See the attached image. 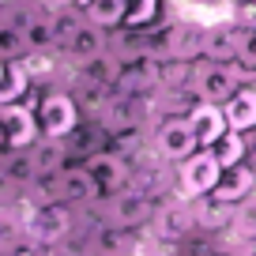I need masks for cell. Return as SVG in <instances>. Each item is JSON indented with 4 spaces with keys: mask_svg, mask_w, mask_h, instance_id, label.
<instances>
[{
    "mask_svg": "<svg viewBox=\"0 0 256 256\" xmlns=\"http://www.w3.org/2000/svg\"><path fill=\"white\" fill-rule=\"evenodd\" d=\"M245 80H256L248 68H241L238 60L222 64V60H196V76H192V94L196 102H211V106H226L241 87H248Z\"/></svg>",
    "mask_w": 256,
    "mask_h": 256,
    "instance_id": "cell-1",
    "label": "cell"
},
{
    "mask_svg": "<svg viewBox=\"0 0 256 256\" xmlns=\"http://www.w3.org/2000/svg\"><path fill=\"white\" fill-rule=\"evenodd\" d=\"M38 120H42V136L49 140H68L80 128V102L68 90H49L38 102Z\"/></svg>",
    "mask_w": 256,
    "mask_h": 256,
    "instance_id": "cell-2",
    "label": "cell"
},
{
    "mask_svg": "<svg viewBox=\"0 0 256 256\" xmlns=\"http://www.w3.org/2000/svg\"><path fill=\"white\" fill-rule=\"evenodd\" d=\"M0 124H4V147L8 151H26L42 140V120L30 102L0 106Z\"/></svg>",
    "mask_w": 256,
    "mask_h": 256,
    "instance_id": "cell-3",
    "label": "cell"
},
{
    "mask_svg": "<svg viewBox=\"0 0 256 256\" xmlns=\"http://www.w3.org/2000/svg\"><path fill=\"white\" fill-rule=\"evenodd\" d=\"M222 162H218L215 151H196L188 162H181V196L184 200H200V196H211L222 181Z\"/></svg>",
    "mask_w": 256,
    "mask_h": 256,
    "instance_id": "cell-4",
    "label": "cell"
},
{
    "mask_svg": "<svg viewBox=\"0 0 256 256\" xmlns=\"http://www.w3.org/2000/svg\"><path fill=\"white\" fill-rule=\"evenodd\" d=\"M154 147H158V154L170 158V162H188L196 151H204L196 132H192V124H188V117H166L162 120L158 136H154Z\"/></svg>",
    "mask_w": 256,
    "mask_h": 256,
    "instance_id": "cell-5",
    "label": "cell"
},
{
    "mask_svg": "<svg viewBox=\"0 0 256 256\" xmlns=\"http://www.w3.org/2000/svg\"><path fill=\"white\" fill-rule=\"evenodd\" d=\"M83 166H87L90 177L98 181L102 196H117V192L128 188V177H132V170H128V158H124L120 151H98V154H90Z\"/></svg>",
    "mask_w": 256,
    "mask_h": 256,
    "instance_id": "cell-6",
    "label": "cell"
},
{
    "mask_svg": "<svg viewBox=\"0 0 256 256\" xmlns=\"http://www.w3.org/2000/svg\"><path fill=\"white\" fill-rule=\"evenodd\" d=\"M68 230H72V218H68V211H64L60 204L38 208L30 218H26V226H23V234L34 241V245H56Z\"/></svg>",
    "mask_w": 256,
    "mask_h": 256,
    "instance_id": "cell-7",
    "label": "cell"
},
{
    "mask_svg": "<svg viewBox=\"0 0 256 256\" xmlns=\"http://www.w3.org/2000/svg\"><path fill=\"white\" fill-rule=\"evenodd\" d=\"M184 117H188V124H192V132H196V140H200L204 151H211V147H215L218 140L230 132V120H226V110H222V106L196 102Z\"/></svg>",
    "mask_w": 256,
    "mask_h": 256,
    "instance_id": "cell-8",
    "label": "cell"
},
{
    "mask_svg": "<svg viewBox=\"0 0 256 256\" xmlns=\"http://www.w3.org/2000/svg\"><path fill=\"white\" fill-rule=\"evenodd\" d=\"M154 215L151 200H147L140 188H124L117 196H110V226L113 230H128V226H140Z\"/></svg>",
    "mask_w": 256,
    "mask_h": 256,
    "instance_id": "cell-9",
    "label": "cell"
},
{
    "mask_svg": "<svg viewBox=\"0 0 256 256\" xmlns=\"http://www.w3.org/2000/svg\"><path fill=\"white\" fill-rule=\"evenodd\" d=\"M204 34H208V26L174 23L170 30H162V53L174 56V60H200L204 56Z\"/></svg>",
    "mask_w": 256,
    "mask_h": 256,
    "instance_id": "cell-10",
    "label": "cell"
},
{
    "mask_svg": "<svg viewBox=\"0 0 256 256\" xmlns=\"http://www.w3.org/2000/svg\"><path fill=\"white\" fill-rule=\"evenodd\" d=\"M241 42H245V26L241 23H215V26H208V34H204V56L208 60H222V64H230V60H238L241 56Z\"/></svg>",
    "mask_w": 256,
    "mask_h": 256,
    "instance_id": "cell-11",
    "label": "cell"
},
{
    "mask_svg": "<svg viewBox=\"0 0 256 256\" xmlns=\"http://www.w3.org/2000/svg\"><path fill=\"white\" fill-rule=\"evenodd\" d=\"M60 49H64L68 56H72L76 64H83V60H90V56H102V53H110V30H102L98 23L83 19V23L72 30V38L64 42Z\"/></svg>",
    "mask_w": 256,
    "mask_h": 256,
    "instance_id": "cell-12",
    "label": "cell"
},
{
    "mask_svg": "<svg viewBox=\"0 0 256 256\" xmlns=\"http://www.w3.org/2000/svg\"><path fill=\"white\" fill-rule=\"evenodd\" d=\"M8 23V19H4ZM16 26H23V34H26V46H30V56L34 53H53L56 46H60V38H56V16L53 12H30L26 19H19Z\"/></svg>",
    "mask_w": 256,
    "mask_h": 256,
    "instance_id": "cell-13",
    "label": "cell"
},
{
    "mask_svg": "<svg viewBox=\"0 0 256 256\" xmlns=\"http://www.w3.org/2000/svg\"><path fill=\"white\" fill-rule=\"evenodd\" d=\"M256 188V170L248 166V162H241V166H234V170H226L222 174V181H218V188L211 192V200L215 204H238V200H245L248 192Z\"/></svg>",
    "mask_w": 256,
    "mask_h": 256,
    "instance_id": "cell-14",
    "label": "cell"
},
{
    "mask_svg": "<svg viewBox=\"0 0 256 256\" xmlns=\"http://www.w3.org/2000/svg\"><path fill=\"white\" fill-rule=\"evenodd\" d=\"M222 110H226V120H230V132L248 136V132L256 128V83L252 87H241Z\"/></svg>",
    "mask_w": 256,
    "mask_h": 256,
    "instance_id": "cell-15",
    "label": "cell"
},
{
    "mask_svg": "<svg viewBox=\"0 0 256 256\" xmlns=\"http://www.w3.org/2000/svg\"><path fill=\"white\" fill-rule=\"evenodd\" d=\"M64 158H68V140H49L42 136L38 144L30 147V162H34V174L38 177H53L64 170Z\"/></svg>",
    "mask_w": 256,
    "mask_h": 256,
    "instance_id": "cell-16",
    "label": "cell"
},
{
    "mask_svg": "<svg viewBox=\"0 0 256 256\" xmlns=\"http://www.w3.org/2000/svg\"><path fill=\"white\" fill-rule=\"evenodd\" d=\"M60 188H64V204H87L94 196H102V188H98V181L90 177L87 166H64Z\"/></svg>",
    "mask_w": 256,
    "mask_h": 256,
    "instance_id": "cell-17",
    "label": "cell"
},
{
    "mask_svg": "<svg viewBox=\"0 0 256 256\" xmlns=\"http://www.w3.org/2000/svg\"><path fill=\"white\" fill-rule=\"evenodd\" d=\"M30 68L26 60H4V80H0V106H12V102H23L30 94Z\"/></svg>",
    "mask_w": 256,
    "mask_h": 256,
    "instance_id": "cell-18",
    "label": "cell"
},
{
    "mask_svg": "<svg viewBox=\"0 0 256 256\" xmlns=\"http://www.w3.org/2000/svg\"><path fill=\"white\" fill-rule=\"evenodd\" d=\"M128 4H132V0H94V4H90L83 16H87L90 23H98L102 30H113V26H124Z\"/></svg>",
    "mask_w": 256,
    "mask_h": 256,
    "instance_id": "cell-19",
    "label": "cell"
},
{
    "mask_svg": "<svg viewBox=\"0 0 256 256\" xmlns=\"http://www.w3.org/2000/svg\"><path fill=\"white\" fill-rule=\"evenodd\" d=\"M0 56H4V60H26V56H30L23 26H16V23L0 26Z\"/></svg>",
    "mask_w": 256,
    "mask_h": 256,
    "instance_id": "cell-20",
    "label": "cell"
},
{
    "mask_svg": "<svg viewBox=\"0 0 256 256\" xmlns=\"http://www.w3.org/2000/svg\"><path fill=\"white\" fill-rule=\"evenodd\" d=\"M158 16H162V0H132V4H128L124 30H144V26H151Z\"/></svg>",
    "mask_w": 256,
    "mask_h": 256,
    "instance_id": "cell-21",
    "label": "cell"
},
{
    "mask_svg": "<svg viewBox=\"0 0 256 256\" xmlns=\"http://www.w3.org/2000/svg\"><path fill=\"white\" fill-rule=\"evenodd\" d=\"M211 151L218 154L222 170H234V166H241V162H245V136H241V132H226V136L218 140Z\"/></svg>",
    "mask_w": 256,
    "mask_h": 256,
    "instance_id": "cell-22",
    "label": "cell"
},
{
    "mask_svg": "<svg viewBox=\"0 0 256 256\" xmlns=\"http://www.w3.org/2000/svg\"><path fill=\"white\" fill-rule=\"evenodd\" d=\"M162 218H166V222H162V230H166V234H184V230L192 226V215H188V208H170Z\"/></svg>",
    "mask_w": 256,
    "mask_h": 256,
    "instance_id": "cell-23",
    "label": "cell"
},
{
    "mask_svg": "<svg viewBox=\"0 0 256 256\" xmlns=\"http://www.w3.org/2000/svg\"><path fill=\"white\" fill-rule=\"evenodd\" d=\"M238 64H241V68H248V72L256 76V30H245V42H241Z\"/></svg>",
    "mask_w": 256,
    "mask_h": 256,
    "instance_id": "cell-24",
    "label": "cell"
},
{
    "mask_svg": "<svg viewBox=\"0 0 256 256\" xmlns=\"http://www.w3.org/2000/svg\"><path fill=\"white\" fill-rule=\"evenodd\" d=\"M38 8L60 16V12H76V8H80V0H38Z\"/></svg>",
    "mask_w": 256,
    "mask_h": 256,
    "instance_id": "cell-25",
    "label": "cell"
},
{
    "mask_svg": "<svg viewBox=\"0 0 256 256\" xmlns=\"http://www.w3.org/2000/svg\"><path fill=\"white\" fill-rule=\"evenodd\" d=\"M90 4H94V0H80V12H87V8H90Z\"/></svg>",
    "mask_w": 256,
    "mask_h": 256,
    "instance_id": "cell-26",
    "label": "cell"
},
{
    "mask_svg": "<svg viewBox=\"0 0 256 256\" xmlns=\"http://www.w3.org/2000/svg\"><path fill=\"white\" fill-rule=\"evenodd\" d=\"M196 256H211V252H196Z\"/></svg>",
    "mask_w": 256,
    "mask_h": 256,
    "instance_id": "cell-27",
    "label": "cell"
},
{
    "mask_svg": "<svg viewBox=\"0 0 256 256\" xmlns=\"http://www.w3.org/2000/svg\"><path fill=\"white\" fill-rule=\"evenodd\" d=\"M252 230H256V226H252Z\"/></svg>",
    "mask_w": 256,
    "mask_h": 256,
    "instance_id": "cell-28",
    "label": "cell"
}]
</instances>
